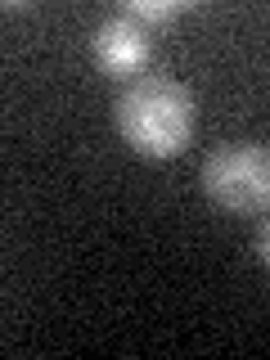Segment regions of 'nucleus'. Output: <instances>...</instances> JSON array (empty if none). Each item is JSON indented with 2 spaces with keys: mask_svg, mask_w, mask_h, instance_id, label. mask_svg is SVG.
Masks as SVG:
<instances>
[{
  "mask_svg": "<svg viewBox=\"0 0 270 360\" xmlns=\"http://www.w3.org/2000/svg\"><path fill=\"white\" fill-rule=\"evenodd\" d=\"M202 194L234 217H270V149L230 140L202 162Z\"/></svg>",
  "mask_w": 270,
  "mask_h": 360,
  "instance_id": "2",
  "label": "nucleus"
},
{
  "mask_svg": "<svg viewBox=\"0 0 270 360\" xmlns=\"http://www.w3.org/2000/svg\"><path fill=\"white\" fill-rule=\"evenodd\" d=\"M189 5H180V0H127L122 5V14L135 18V22H144V27H162V22H176L180 14H185Z\"/></svg>",
  "mask_w": 270,
  "mask_h": 360,
  "instance_id": "4",
  "label": "nucleus"
},
{
  "mask_svg": "<svg viewBox=\"0 0 270 360\" xmlns=\"http://www.w3.org/2000/svg\"><path fill=\"white\" fill-rule=\"evenodd\" d=\"M257 262L270 270V217L262 221V230H257Z\"/></svg>",
  "mask_w": 270,
  "mask_h": 360,
  "instance_id": "5",
  "label": "nucleus"
},
{
  "mask_svg": "<svg viewBox=\"0 0 270 360\" xmlns=\"http://www.w3.org/2000/svg\"><path fill=\"white\" fill-rule=\"evenodd\" d=\"M112 127L140 158H180L198 127V99L176 77H135L112 104Z\"/></svg>",
  "mask_w": 270,
  "mask_h": 360,
  "instance_id": "1",
  "label": "nucleus"
},
{
  "mask_svg": "<svg viewBox=\"0 0 270 360\" xmlns=\"http://www.w3.org/2000/svg\"><path fill=\"white\" fill-rule=\"evenodd\" d=\"M153 32L144 27V22H135L127 14H112L95 27V37H90V54H95L99 72L117 77V82H127L135 77L144 63L153 59Z\"/></svg>",
  "mask_w": 270,
  "mask_h": 360,
  "instance_id": "3",
  "label": "nucleus"
}]
</instances>
